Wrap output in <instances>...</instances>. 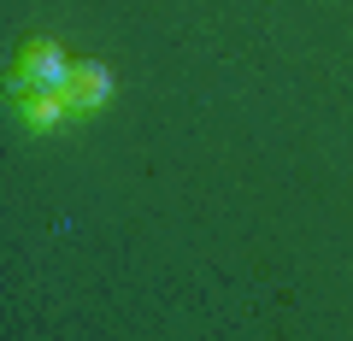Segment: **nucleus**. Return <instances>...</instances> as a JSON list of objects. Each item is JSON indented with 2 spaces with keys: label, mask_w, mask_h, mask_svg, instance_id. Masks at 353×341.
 I'll return each mask as SVG.
<instances>
[{
  "label": "nucleus",
  "mask_w": 353,
  "mask_h": 341,
  "mask_svg": "<svg viewBox=\"0 0 353 341\" xmlns=\"http://www.w3.org/2000/svg\"><path fill=\"white\" fill-rule=\"evenodd\" d=\"M65 101H71V112H101V106L112 101V71H106L101 59H71Z\"/></svg>",
  "instance_id": "f03ea898"
},
{
  "label": "nucleus",
  "mask_w": 353,
  "mask_h": 341,
  "mask_svg": "<svg viewBox=\"0 0 353 341\" xmlns=\"http://www.w3.org/2000/svg\"><path fill=\"white\" fill-rule=\"evenodd\" d=\"M65 83H71V59L59 53V41L53 36H30L24 48H18L12 71H6V89L24 101V94H65Z\"/></svg>",
  "instance_id": "f257e3e1"
},
{
  "label": "nucleus",
  "mask_w": 353,
  "mask_h": 341,
  "mask_svg": "<svg viewBox=\"0 0 353 341\" xmlns=\"http://www.w3.org/2000/svg\"><path fill=\"white\" fill-rule=\"evenodd\" d=\"M18 118L41 136V130H59L65 118H71V101H65V94H24V101H18Z\"/></svg>",
  "instance_id": "7ed1b4c3"
}]
</instances>
